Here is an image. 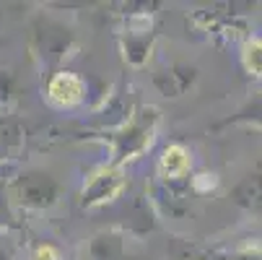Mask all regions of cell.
<instances>
[{
  "label": "cell",
  "instance_id": "obj_12",
  "mask_svg": "<svg viewBox=\"0 0 262 260\" xmlns=\"http://www.w3.org/2000/svg\"><path fill=\"white\" fill-rule=\"evenodd\" d=\"M244 68L249 70V76L262 78V39H252L244 47Z\"/></svg>",
  "mask_w": 262,
  "mask_h": 260
},
{
  "label": "cell",
  "instance_id": "obj_2",
  "mask_svg": "<svg viewBox=\"0 0 262 260\" xmlns=\"http://www.w3.org/2000/svg\"><path fill=\"white\" fill-rule=\"evenodd\" d=\"M125 174H122V167H115V164H109V167H101L89 182H86V188L81 193V203L86 208H99L104 203H112V201H117L120 193L125 190Z\"/></svg>",
  "mask_w": 262,
  "mask_h": 260
},
{
  "label": "cell",
  "instance_id": "obj_7",
  "mask_svg": "<svg viewBox=\"0 0 262 260\" xmlns=\"http://www.w3.org/2000/svg\"><path fill=\"white\" fill-rule=\"evenodd\" d=\"M89 257L91 260H130L125 234L117 229L96 232L89 242Z\"/></svg>",
  "mask_w": 262,
  "mask_h": 260
},
{
  "label": "cell",
  "instance_id": "obj_1",
  "mask_svg": "<svg viewBox=\"0 0 262 260\" xmlns=\"http://www.w3.org/2000/svg\"><path fill=\"white\" fill-rule=\"evenodd\" d=\"M159 109L156 107H140L109 135V151H112V164L122 167L140 154H145L151 143L156 141V128H159Z\"/></svg>",
  "mask_w": 262,
  "mask_h": 260
},
{
  "label": "cell",
  "instance_id": "obj_4",
  "mask_svg": "<svg viewBox=\"0 0 262 260\" xmlns=\"http://www.w3.org/2000/svg\"><path fill=\"white\" fill-rule=\"evenodd\" d=\"M154 39H156V31L151 26V21H148V16L143 18H133L122 34V55L130 65L140 68L145 65L148 55H151L154 50Z\"/></svg>",
  "mask_w": 262,
  "mask_h": 260
},
{
  "label": "cell",
  "instance_id": "obj_13",
  "mask_svg": "<svg viewBox=\"0 0 262 260\" xmlns=\"http://www.w3.org/2000/svg\"><path fill=\"white\" fill-rule=\"evenodd\" d=\"M223 260H262V245L252 242V245L234 247L231 252H226V255H223Z\"/></svg>",
  "mask_w": 262,
  "mask_h": 260
},
{
  "label": "cell",
  "instance_id": "obj_5",
  "mask_svg": "<svg viewBox=\"0 0 262 260\" xmlns=\"http://www.w3.org/2000/svg\"><path fill=\"white\" fill-rule=\"evenodd\" d=\"M231 203L247 213H262V162H257L229 193Z\"/></svg>",
  "mask_w": 262,
  "mask_h": 260
},
{
  "label": "cell",
  "instance_id": "obj_6",
  "mask_svg": "<svg viewBox=\"0 0 262 260\" xmlns=\"http://www.w3.org/2000/svg\"><path fill=\"white\" fill-rule=\"evenodd\" d=\"M195 81H198V68L190 63H182V60L174 63L169 70L154 76V84L164 96H182L187 89L195 86Z\"/></svg>",
  "mask_w": 262,
  "mask_h": 260
},
{
  "label": "cell",
  "instance_id": "obj_8",
  "mask_svg": "<svg viewBox=\"0 0 262 260\" xmlns=\"http://www.w3.org/2000/svg\"><path fill=\"white\" fill-rule=\"evenodd\" d=\"M190 169H192L190 151H187L182 143H171L169 148H164L161 162H159V174H156V177H161V179H171V182L192 179V177H190Z\"/></svg>",
  "mask_w": 262,
  "mask_h": 260
},
{
  "label": "cell",
  "instance_id": "obj_11",
  "mask_svg": "<svg viewBox=\"0 0 262 260\" xmlns=\"http://www.w3.org/2000/svg\"><path fill=\"white\" fill-rule=\"evenodd\" d=\"M169 260H210V255L205 252V247H200L192 239L174 237L169 242Z\"/></svg>",
  "mask_w": 262,
  "mask_h": 260
},
{
  "label": "cell",
  "instance_id": "obj_10",
  "mask_svg": "<svg viewBox=\"0 0 262 260\" xmlns=\"http://www.w3.org/2000/svg\"><path fill=\"white\" fill-rule=\"evenodd\" d=\"M229 125H239V128H254V130H262V91L254 94L249 102H244L234 115L223 117L221 123L213 125V130H221V128H229Z\"/></svg>",
  "mask_w": 262,
  "mask_h": 260
},
{
  "label": "cell",
  "instance_id": "obj_9",
  "mask_svg": "<svg viewBox=\"0 0 262 260\" xmlns=\"http://www.w3.org/2000/svg\"><path fill=\"white\" fill-rule=\"evenodd\" d=\"M86 94V84L73 76V73H57V76L50 81V96L52 102L62 104V107H70V104H78Z\"/></svg>",
  "mask_w": 262,
  "mask_h": 260
},
{
  "label": "cell",
  "instance_id": "obj_3",
  "mask_svg": "<svg viewBox=\"0 0 262 260\" xmlns=\"http://www.w3.org/2000/svg\"><path fill=\"white\" fill-rule=\"evenodd\" d=\"M60 185L45 172H26L16 182V198L26 208H47L57 201Z\"/></svg>",
  "mask_w": 262,
  "mask_h": 260
}]
</instances>
